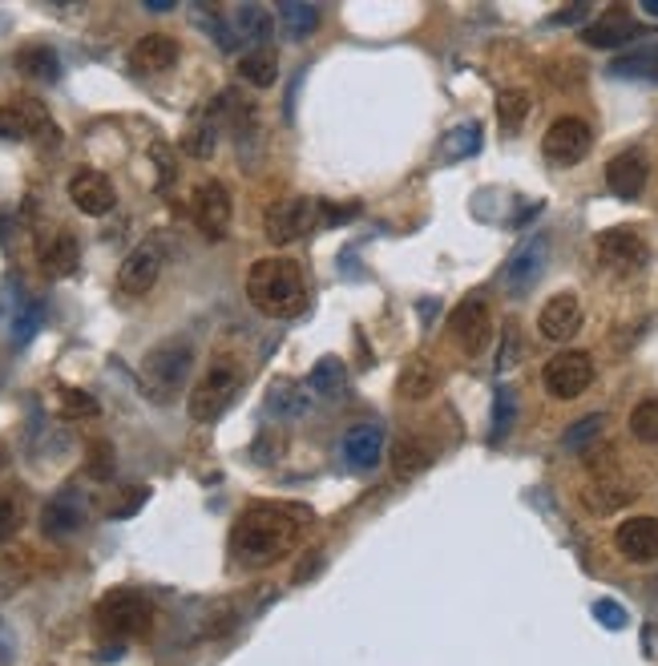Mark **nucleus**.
Here are the masks:
<instances>
[{
    "label": "nucleus",
    "mask_w": 658,
    "mask_h": 666,
    "mask_svg": "<svg viewBox=\"0 0 658 666\" xmlns=\"http://www.w3.org/2000/svg\"><path fill=\"white\" fill-rule=\"evenodd\" d=\"M300 529H303V509L275 505V501H259V505H246L239 513L235 533H231V549L251 569L275 566L280 557H287L295 549Z\"/></svg>",
    "instance_id": "1"
},
{
    "label": "nucleus",
    "mask_w": 658,
    "mask_h": 666,
    "mask_svg": "<svg viewBox=\"0 0 658 666\" xmlns=\"http://www.w3.org/2000/svg\"><path fill=\"white\" fill-rule=\"evenodd\" d=\"M246 300L255 303L263 315L271 320H287V315H300L303 303H307V283H303V271L295 259H259L246 275Z\"/></svg>",
    "instance_id": "2"
},
{
    "label": "nucleus",
    "mask_w": 658,
    "mask_h": 666,
    "mask_svg": "<svg viewBox=\"0 0 658 666\" xmlns=\"http://www.w3.org/2000/svg\"><path fill=\"white\" fill-rule=\"evenodd\" d=\"M194 367V347L182 335H170L162 344H154L142 360V392L158 404H170L186 389V376Z\"/></svg>",
    "instance_id": "3"
},
{
    "label": "nucleus",
    "mask_w": 658,
    "mask_h": 666,
    "mask_svg": "<svg viewBox=\"0 0 658 666\" xmlns=\"http://www.w3.org/2000/svg\"><path fill=\"white\" fill-rule=\"evenodd\" d=\"M239 384H243V376H239V367L231 364V360H219V364L206 367V376L190 389V400H186V408H190V421H199V424H211L219 421L231 404H235L239 396Z\"/></svg>",
    "instance_id": "4"
},
{
    "label": "nucleus",
    "mask_w": 658,
    "mask_h": 666,
    "mask_svg": "<svg viewBox=\"0 0 658 666\" xmlns=\"http://www.w3.org/2000/svg\"><path fill=\"white\" fill-rule=\"evenodd\" d=\"M150 622H154V606L138 589H113L98 606V626L110 638H138L150 630Z\"/></svg>",
    "instance_id": "5"
},
{
    "label": "nucleus",
    "mask_w": 658,
    "mask_h": 666,
    "mask_svg": "<svg viewBox=\"0 0 658 666\" xmlns=\"http://www.w3.org/2000/svg\"><path fill=\"white\" fill-rule=\"evenodd\" d=\"M315 202L312 199H280L275 206H267L263 214V234L271 246H291L300 243L303 234L315 226Z\"/></svg>",
    "instance_id": "6"
},
{
    "label": "nucleus",
    "mask_w": 658,
    "mask_h": 666,
    "mask_svg": "<svg viewBox=\"0 0 658 666\" xmlns=\"http://www.w3.org/2000/svg\"><path fill=\"white\" fill-rule=\"evenodd\" d=\"M590 145H594L590 122H581V118L566 113V118H558V122L546 130V138H541V154H546L554 167H578L581 158L590 154Z\"/></svg>",
    "instance_id": "7"
},
{
    "label": "nucleus",
    "mask_w": 658,
    "mask_h": 666,
    "mask_svg": "<svg viewBox=\"0 0 658 666\" xmlns=\"http://www.w3.org/2000/svg\"><path fill=\"white\" fill-rule=\"evenodd\" d=\"M541 384L554 400H578L594 384V360L586 352H558L541 372Z\"/></svg>",
    "instance_id": "8"
},
{
    "label": "nucleus",
    "mask_w": 658,
    "mask_h": 666,
    "mask_svg": "<svg viewBox=\"0 0 658 666\" xmlns=\"http://www.w3.org/2000/svg\"><path fill=\"white\" fill-rule=\"evenodd\" d=\"M453 335H457V344L465 355H480L489 347V335H493V311L485 295H469V300H460L457 311H453V320H448Z\"/></svg>",
    "instance_id": "9"
},
{
    "label": "nucleus",
    "mask_w": 658,
    "mask_h": 666,
    "mask_svg": "<svg viewBox=\"0 0 658 666\" xmlns=\"http://www.w3.org/2000/svg\"><path fill=\"white\" fill-rule=\"evenodd\" d=\"M546 263H549V239L546 234H529L509 255V263H505V287H509V295H529L537 287V279L546 275Z\"/></svg>",
    "instance_id": "10"
},
{
    "label": "nucleus",
    "mask_w": 658,
    "mask_h": 666,
    "mask_svg": "<svg viewBox=\"0 0 658 666\" xmlns=\"http://www.w3.org/2000/svg\"><path fill=\"white\" fill-rule=\"evenodd\" d=\"M231 214H235V206H231V194H226L223 182H202L194 190V226L202 231V239H211V243L226 239Z\"/></svg>",
    "instance_id": "11"
},
{
    "label": "nucleus",
    "mask_w": 658,
    "mask_h": 666,
    "mask_svg": "<svg viewBox=\"0 0 658 666\" xmlns=\"http://www.w3.org/2000/svg\"><path fill=\"white\" fill-rule=\"evenodd\" d=\"M598 263L614 275H635V271L647 266V243L635 231L614 226V231L598 234Z\"/></svg>",
    "instance_id": "12"
},
{
    "label": "nucleus",
    "mask_w": 658,
    "mask_h": 666,
    "mask_svg": "<svg viewBox=\"0 0 658 666\" xmlns=\"http://www.w3.org/2000/svg\"><path fill=\"white\" fill-rule=\"evenodd\" d=\"M158 275H162V246L142 243L118 266V291H125V295H145V291L158 283Z\"/></svg>",
    "instance_id": "13"
},
{
    "label": "nucleus",
    "mask_w": 658,
    "mask_h": 666,
    "mask_svg": "<svg viewBox=\"0 0 658 666\" xmlns=\"http://www.w3.org/2000/svg\"><path fill=\"white\" fill-rule=\"evenodd\" d=\"M614 545L626 562L635 566H647L658 562V517H626L618 529H614Z\"/></svg>",
    "instance_id": "14"
},
{
    "label": "nucleus",
    "mask_w": 658,
    "mask_h": 666,
    "mask_svg": "<svg viewBox=\"0 0 658 666\" xmlns=\"http://www.w3.org/2000/svg\"><path fill=\"white\" fill-rule=\"evenodd\" d=\"M69 199H73V206H78L81 214L101 219V214L113 211L118 194H113V182L101 174V170H78V174L69 178Z\"/></svg>",
    "instance_id": "15"
},
{
    "label": "nucleus",
    "mask_w": 658,
    "mask_h": 666,
    "mask_svg": "<svg viewBox=\"0 0 658 666\" xmlns=\"http://www.w3.org/2000/svg\"><path fill=\"white\" fill-rule=\"evenodd\" d=\"M647 178H650V162L642 150H622V154L610 158V167H606V186H610V194H618V199L626 202L642 194Z\"/></svg>",
    "instance_id": "16"
},
{
    "label": "nucleus",
    "mask_w": 658,
    "mask_h": 666,
    "mask_svg": "<svg viewBox=\"0 0 658 666\" xmlns=\"http://www.w3.org/2000/svg\"><path fill=\"white\" fill-rule=\"evenodd\" d=\"M537 332L546 335L549 344H566L581 332V303L578 295H554L537 315Z\"/></svg>",
    "instance_id": "17"
},
{
    "label": "nucleus",
    "mask_w": 658,
    "mask_h": 666,
    "mask_svg": "<svg viewBox=\"0 0 658 666\" xmlns=\"http://www.w3.org/2000/svg\"><path fill=\"white\" fill-rule=\"evenodd\" d=\"M635 37H642V24H638L626 9L603 12L598 21H590L581 29V41L594 44V49H618V44L635 41Z\"/></svg>",
    "instance_id": "18"
},
{
    "label": "nucleus",
    "mask_w": 658,
    "mask_h": 666,
    "mask_svg": "<svg viewBox=\"0 0 658 666\" xmlns=\"http://www.w3.org/2000/svg\"><path fill=\"white\" fill-rule=\"evenodd\" d=\"M581 501H586V509H590V513L606 517V513H618L622 505H630V501H635V485H626L622 477H614V468H606V473H598V477L586 485Z\"/></svg>",
    "instance_id": "19"
},
{
    "label": "nucleus",
    "mask_w": 658,
    "mask_h": 666,
    "mask_svg": "<svg viewBox=\"0 0 658 666\" xmlns=\"http://www.w3.org/2000/svg\"><path fill=\"white\" fill-rule=\"evenodd\" d=\"M433 461H436V441H428V436H421V433L401 436L396 448H392V477L413 481V477H421Z\"/></svg>",
    "instance_id": "20"
},
{
    "label": "nucleus",
    "mask_w": 658,
    "mask_h": 666,
    "mask_svg": "<svg viewBox=\"0 0 658 666\" xmlns=\"http://www.w3.org/2000/svg\"><path fill=\"white\" fill-rule=\"evenodd\" d=\"M81 522H85V497H81L78 488L57 493L45 505V513H41V529H45L49 537H69L73 529H81Z\"/></svg>",
    "instance_id": "21"
},
{
    "label": "nucleus",
    "mask_w": 658,
    "mask_h": 666,
    "mask_svg": "<svg viewBox=\"0 0 658 666\" xmlns=\"http://www.w3.org/2000/svg\"><path fill=\"white\" fill-rule=\"evenodd\" d=\"M130 65L138 73H166V69L179 65V41L166 33H150L142 41H134L130 49Z\"/></svg>",
    "instance_id": "22"
},
{
    "label": "nucleus",
    "mask_w": 658,
    "mask_h": 666,
    "mask_svg": "<svg viewBox=\"0 0 658 666\" xmlns=\"http://www.w3.org/2000/svg\"><path fill=\"white\" fill-rule=\"evenodd\" d=\"M379 456H384V428L379 424H356L344 436V461L352 468H376Z\"/></svg>",
    "instance_id": "23"
},
{
    "label": "nucleus",
    "mask_w": 658,
    "mask_h": 666,
    "mask_svg": "<svg viewBox=\"0 0 658 666\" xmlns=\"http://www.w3.org/2000/svg\"><path fill=\"white\" fill-rule=\"evenodd\" d=\"M441 389V367L433 364V355H413L401 372V396L404 400H428Z\"/></svg>",
    "instance_id": "24"
},
{
    "label": "nucleus",
    "mask_w": 658,
    "mask_h": 666,
    "mask_svg": "<svg viewBox=\"0 0 658 666\" xmlns=\"http://www.w3.org/2000/svg\"><path fill=\"white\" fill-rule=\"evenodd\" d=\"M78 259H81V246L73 234H53V243L41 246V266H45V275L53 279H65L78 271Z\"/></svg>",
    "instance_id": "25"
},
{
    "label": "nucleus",
    "mask_w": 658,
    "mask_h": 666,
    "mask_svg": "<svg viewBox=\"0 0 658 666\" xmlns=\"http://www.w3.org/2000/svg\"><path fill=\"white\" fill-rule=\"evenodd\" d=\"M307 389L315 392V396L324 400H340L347 392V367L340 355H324L320 364L312 367V380H307Z\"/></svg>",
    "instance_id": "26"
},
{
    "label": "nucleus",
    "mask_w": 658,
    "mask_h": 666,
    "mask_svg": "<svg viewBox=\"0 0 658 666\" xmlns=\"http://www.w3.org/2000/svg\"><path fill=\"white\" fill-rule=\"evenodd\" d=\"M239 78L255 89L275 85V81H280V57L271 53V49H251V53H243V61H239Z\"/></svg>",
    "instance_id": "27"
},
{
    "label": "nucleus",
    "mask_w": 658,
    "mask_h": 666,
    "mask_svg": "<svg viewBox=\"0 0 658 666\" xmlns=\"http://www.w3.org/2000/svg\"><path fill=\"white\" fill-rule=\"evenodd\" d=\"M17 69L33 81H57L61 78V61H57V53L49 49V44H24L21 53H17Z\"/></svg>",
    "instance_id": "28"
},
{
    "label": "nucleus",
    "mask_w": 658,
    "mask_h": 666,
    "mask_svg": "<svg viewBox=\"0 0 658 666\" xmlns=\"http://www.w3.org/2000/svg\"><path fill=\"white\" fill-rule=\"evenodd\" d=\"M614 78H635V81H658V44H642L635 53L618 57L610 65Z\"/></svg>",
    "instance_id": "29"
},
{
    "label": "nucleus",
    "mask_w": 658,
    "mask_h": 666,
    "mask_svg": "<svg viewBox=\"0 0 658 666\" xmlns=\"http://www.w3.org/2000/svg\"><path fill=\"white\" fill-rule=\"evenodd\" d=\"M280 21L291 41H307V37L320 29V9H315V4H300V0H287V4H280Z\"/></svg>",
    "instance_id": "30"
},
{
    "label": "nucleus",
    "mask_w": 658,
    "mask_h": 666,
    "mask_svg": "<svg viewBox=\"0 0 658 666\" xmlns=\"http://www.w3.org/2000/svg\"><path fill=\"white\" fill-rule=\"evenodd\" d=\"M534 110V98L525 93V89H502V98H497V122H502L505 133H517L522 122L529 118Z\"/></svg>",
    "instance_id": "31"
},
{
    "label": "nucleus",
    "mask_w": 658,
    "mask_h": 666,
    "mask_svg": "<svg viewBox=\"0 0 658 666\" xmlns=\"http://www.w3.org/2000/svg\"><path fill=\"white\" fill-rule=\"evenodd\" d=\"M235 29L239 37H246V41H255L259 49H267V37H271V12H263L259 4H239L235 12Z\"/></svg>",
    "instance_id": "32"
},
{
    "label": "nucleus",
    "mask_w": 658,
    "mask_h": 666,
    "mask_svg": "<svg viewBox=\"0 0 658 666\" xmlns=\"http://www.w3.org/2000/svg\"><path fill=\"white\" fill-rule=\"evenodd\" d=\"M606 428V416L603 412H594V416H581L578 424H569L566 433H561V444H566L569 453H581V448H590Z\"/></svg>",
    "instance_id": "33"
},
{
    "label": "nucleus",
    "mask_w": 658,
    "mask_h": 666,
    "mask_svg": "<svg viewBox=\"0 0 658 666\" xmlns=\"http://www.w3.org/2000/svg\"><path fill=\"white\" fill-rule=\"evenodd\" d=\"M267 408L280 412V416H300V412L307 408V396H303L291 380H275L267 392Z\"/></svg>",
    "instance_id": "34"
},
{
    "label": "nucleus",
    "mask_w": 658,
    "mask_h": 666,
    "mask_svg": "<svg viewBox=\"0 0 658 666\" xmlns=\"http://www.w3.org/2000/svg\"><path fill=\"white\" fill-rule=\"evenodd\" d=\"M514 421H517V392L497 389V400H493V441H505Z\"/></svg>",
    "instance_id": "35"
},
{
    "label": "nucleus",
    "mask_w": 658,
    "mask_h": 666,
    "mask_svg": "<svg viewBox=\"0 0 658 666\" xmlns=\"http://www.w3.org/2000/svg\"><path fill=\"white\" fill-rule=\"evenodd\" d=\"M630 433L642 444H658V400H642V404L630 412Z\"/></svg>",
    "instance_id": "36"
},
{
    "label": "nucleus",
    "mask_w": 658,
    "mask_h": 666,
    "mask_svg": "<svg viewBox=\"0 0 658 666\" xmlns=\"http://www.w3.org/2000/svg\"><path fill=\"white\" fill-rule=\"evenodd\" d=\"M24 138H33V130L21 105H0V142H24Z\"/></svg>",
    "instance_id": "37"
},
{
    "label": "nucleus",
    "mask_w": 658,
    "mask_h": 666,
    "mask_svg": "<svg viewBox=\"0 0 658 666\" xmlns=\"http://www.w3.org/2000/svg\"><path fill=\"white\" fill-rule=\"evenodd\" d=\"M214 138H219V130H214V122H199L194 130L186 133V150L194 158H206L214 150Z\"/></svg>",
    "instance_id": "38"
},
{
    "label": "nucleus",
    "mask_w": 658,
    "mask_h": 666,
    "mask_svg": "<svg viewBox=\"0 0 658 666\" xmlns=\"http://www.w3.org/2000/svg\"><path fill=\"white\" fill-rule=\"evenodd\" d=\"M522 360V335H517V327L509 323L502 335V355H497V372H509V367Z\"/></svg>",
    "instance_id": "39"
},
{
    "label": "nucleus",
    "mask_w": 658,
    "mask_h": 666,
    "mask_svg": "<svg viewBox=\"0 0 658 666\" xmlns=\"http://www.w3.org/2000/svg\"><path fill=\"white\" fill-rule=\"evenodd\" d=\"M61 400H65L69 416H98V404H93V396H85V392L65 389V392H61Z\"/></svg>",
    "instance_id": "40"
},
{
    "label": "nucleus",
    "mask_w": 658,
    "mask_h": 666,
    "mask_svg": "<svg viewBox=\"0 0 658 666\" xmlns=\"http://www.w3.org/2000/svg\"><path fill=\"white\" fill-rule=\"evenodd\" d=\"M17 529H21V513H17V505L9 497H0V545L9 542Z\"/></svg>",
    "instance_id": "41"
},
{
    "label": "nucleus",
    "mask_w": 658,
    "mask_h": 666,
    "mask_svg": "<svg viewBox=\"0 0 658 666\" xmlns=\"http://www.w3.org/2000/svg\"><path fill=\"white\" fill-rule=\"evenodd\" d=\"M477 145H480V130H477V125H460L457 142L448 145V154H453V158H465V154H473Z\"/></svg>",
    "instance_id": "42"
},
{
    "label": "nucleus",
    "mask_w": 658,
    "mask_h": 666,
    "mask_svg": "<svg viewBox=\"0 0 658 666\" xmlns=\"http://www.w3.org/2000/svg\"><path fill=\"white\" fill-rule=\"evenodd\" d=\"M93 477H110V468H113V448L110 444H93Z\"/></svg>",
    "instance_id": "43"
},
{
    "label": "nucleus",
    "mask_w": 658,
    "mask_h": 666,
    "mask_svg": "<svg viewBox=\"0 0 658 666\" xmlns=\"http://www.w3.org/2000/svg\"><path fill=\"white\" fill-rule=\"evenodd\" d=\"M594 610H598V618H603L606 626H614V630H618V626H626V614H622V606H618V602H598Z\"/></svg>",
    "instance_id": "44"
},
{
    "label": "nucleus",
    "mask_w": 658,
    "mask_h": 666,
    "mask_svg": "<svg viewBox=\"0 0 658 666\" xmlns=\"http://www.w3.org/2000/svg\"><path fill=\"white\" fill-rule=\"evenodd\" d=\"M145 9H154V12H166V9H170V0H145Z\"/></svg>",
    "instance_id": "45"
},
{
    "label": "nucleus",
    "mask_w": 658,
    "mask_h": 666,
    "mask_svg": "<svg viewBox=\"0 0 658 666\" xmlns=\"http://www.w3.org/2000/svg\"><path fill=\"white\" fill-rule=\"evenodd\" d=\"M642 9H647V12H655V17H658V0H647V4H642Z\"/></svg>",
    "instance_id": "46"
}]
</instances>
